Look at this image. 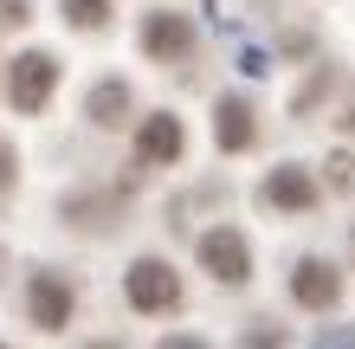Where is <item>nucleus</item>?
<instances>
[{
  "instance_id": "obj_1",
  "label": "nucleus",
  "mask_w": 355,
  "mask_h": 349,
  "mask_svg": "<svg viewBox=\"0 0 355 349\" xmlns=\"http://www.w3.org/2000/svg\"><path fill=\"white\" fill-rule=\"evenodd\" d=\"M52 85H58V58L52 52H19L7 65V97H13V110H26V117L46 110Z\"/></svg>"
},
{
  "instance_id": "obj_2",
  "label": "nucleus",
  "mask_w": 355,
  "mask_h": 349,
  "mask_svg": "<svg viewBox=\"0 0 355 349\" xmlns=\"http://www.w3.org/2000/svg\"><path fill=\"white\" fill-rule=\"evenodd\" d=\"M123 291H130L136 311H175L181 304V278L168 259H136L130 272H123Z\"/></svg>"
},
{
  "instance_id": "obj_3",
  "label": "nucleus",
  "mask_w": 355,
  "mask_h": 349,
  "mask_svg": "<svg viewBox=\"0 0 355 349\" xmlns=\"http://www.w3.org/2000/svg\"><path fill=\"white\" fill-rule=\"evenodd\" d=\"M200 265L214 272V284H252V253H245V239L233 227H214V233H200Z\"/></svg>"
},
{
  "instance_id": "obj_4",
  "label": "nucleus",
  "mask_w": 355,
  "mask_h": 349,
  "mask_svg": "<svg viewBox=\"0 0 355 349\" xmlns=\"http://www.w3.org/2000/svg\"><path fill=\"white\" fill-rule=\"evenodd\" d=\"M259 201H265V207H284V214H310V207L323 201V188H317V175H310V169L284 162V169H271V175H265Z\"/></svg>"
},
{
  "instance_id": "obj_5",
  "label": "nucleus",
  "mask_w": 355,
  "mask_h": 349,
  "mask_svg": "<svg viewBox=\"0 0 355 349\" xmlns=\"http://www.w3.org/2000/svg\"><path fill=\"white\" fill-rule=\"evenodd\" d=\"M291 298H297L304 311H329V304L343 298V272L329 259H297V272H291Z\"/></svg>"
},
{
  "instance_id": "obj_6",
  "label": "nucleus",
  "mask_w": 355,
  "mask_h": 349,
  "mask_svg": "<svg viewBox=\"0 0 355 349\" xmlns=\"http://www.w3.org/2000/svg\"><path fill=\"white\" fill-rule=\"evenodd\" d=\"M26 311H33L39 330H65V323H71V284L58 278V272H33V284H26Z\"/></svg>"
},
{
  "instance_id": "obj_7",
  "label": "nucleus",
  "mask_w": 355,
  "mask_h": 349,
  "mask_svg": "<svg viewBox=\"0 0 355 349\" xmlns=\"http://www.w3.org/2000/svg\"><path fill=\"white\" fill-rule=\"evenodd\" d=\"M142 52H149V58H187V52H194L187 13H149V19H142Z\"/></svg>"
},
{
  "instance_id": "obj_8",
  "label": "nucleus",
  "mask_w": 355,
  "mask_h": 349,
  "mask_svg": "<svg viewBox=\"0 0 355 349\" xmlns=\"http://www.w3.org/2000/svg\"><path fill=\"white\" fill-rule=\"evenodd\" d=\"M252 136H259L252 104H245V97H220V110H214V142L239 155V149H252Z\"/></svg>"
},
{
  "instance_id": "obj_9",
  "label": "nucleus",
  "mask_w": 355,
  "mask_h": 349,
  "mask_svg": "<svg viewBox=\"0 0 355 349\" xmlns=\"http://www.w3.org/2000/svg\"><path fill=\"white\" fill-rule=\"evenodd\" d=\"M136 149L149 155V162H175V155L187 149L181 117H168V110H162V117H149V123H142V136H136Z\"/></svg>"
},
{
  "instance_id": "obj_10",
  "label": "nucleus",
  "mask_w": 355,
  "mask_h": 349,
  "mask_svg": "<svg viewBox=\"0 0 355 349\" xmlns=\"http://www.w3.org/2000/svg\"><path fill=\"white\" fill-rule=\"evenodd\" d=\"M91 123H97V130H116V123L123 117H130V85H116V78H103V85L91 91Z\"/></svg>"
},
{
  "instance_id": "obj_11",
  "label": "nucleus",
  "mask_w": 355,
  "mask_h": 349,
  "mask_svg": "<svg viewBox=\"0 0 355 349\" xmlns=\"http://www.w3.org/2000/svg\"><path fill=\"white\" fill-rule=\"evenodd\" d=\"M58 7H65V19L78 33H97L103 19H110V0H58Z\"/></svg>"
},
{
  "instance_id": "obj_12",
  "label": "nucleus",
  "mask_w": 355,
  "mask_h": 349,
  "mask_svg": "<svg viewBox=\"0 0 355 349\" xmlns=\"http://www.w3.org/2000/svg\"><path fill=\"white\" fill-rule=\"evenodd\" d=\"M310 349H355V323H329V330L310 343Z\"/></svg>"
},
{
  "instance_id": "obj_13",
  "label": "nucleus",
  "mask_w": 355,
  "mask_h": 349,
  "mask_svg": "<svg viewBox=\"0 0 355 349\" xmlns=\"http://www.w3.org/2000/svg\"><path fill=\"white\" fill-rule=\"evenodd\" d=\"M329 169H336V188H355V162H349V155H336Z\"/></svg>"
},
{
  "instance_id": "obj_14",
  "label": "nucleus",
  "mask_w": 355,
  "mask_h": 349,
  "mask_svg": "<svg viewBox=\"0 0 355 349\" xmlns=\"http://www.w3.org/2000/svg\"><path fill=\"white\" fill-rule=\"evenodd\" d=\"M245 349H278V330H252V337H245Z\"/></svg>"
},
{
  "instance_id": "obj_15",
  "label": "nucleus",
  "mask_w": 355,
  "mask_h": 349,
  "mask_svg": "<svg viewBox=\"0 0 355 349\" xmlns=\"http://www.w3.org/2000/svg\"><path fill=\"white\" fill-rule=\"evenodd\" d=\"M155 349H207V343H200V337H162Z\"/></svg>"
},
{
  "instance_id": "obj_16",
  "label": "nucleus",
  "mask_w": 355,
  "mask_h": 349,
  "mask_svg": "<svg viewBox=\"0 0 355 349\" xmlns=\"http://www.w3.org/2000/svg\"><path fill=\"white\" fill-rule=\"evenodd\" d=\"M13 181V155H7V142H0V188Z\"/></svg>"
},
{
  "instance_id": "obj_17",
  "label": "nucleus",
  "mask_w": 355,
  "mask_h": 349,
  "mask_svg": "<svg viewBox=\"0 0 355 349\" xmlns=\"http://www.w3.org/2000/svg\"><path fill=\"white\" fill-rule=\"evenodd\" d=\"M343 123H349V130H355V110H349V117H343Z\"/></svg>"
},
{
  "instance_id": "obj_18",
  "label": "nucleus",
  "mask_w": 355,
  "mask_h": 349,
  "mask_svg": "<svg viewBox=\"0 0 355 349\" xmlns=\"http://www.w3.org/2000/svg\"><path fill=\"white\" fill-rule=\"evenodd\" d=\"M97 349H110V343H97Z\"/></svg>"
},
{
  "instance_id": "obj_19",
  "label": "nucleus",
  "mask_w": 355,
  "mask_h": 349,
  "mask_svg": "<svg viewBox=\"0 0 355 349\" xmlns=\"http://www.w3.org/2000/svg\"><path fill=\"white\" fill-rule=\"evenodd\" d=\"M0 349H7V343H0Z\"/></svg>"
}]
</instances>
